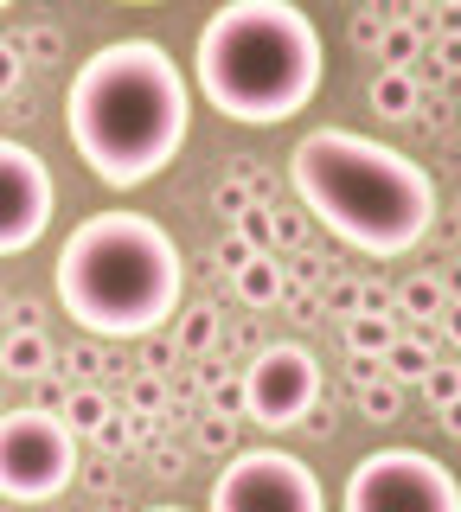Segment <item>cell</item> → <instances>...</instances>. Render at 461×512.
Returning a JSON list of instances; mask_svg holds the SVG:
<instances>
[{
	"mask_svg": "<svg viewBox=\"0 0 461 512\" xmlns=\"http://www.w3.org/2000/svg\"><path fill=\"white\" fill-rule=\"evenodd\" d=\"M378 52H385V71H410V58L423 52V32L410 20H385V32H378Z\"/></svg>",
	"mask_w": 461,
	"mask_h": 512,
	"instance_id": "15",
	"label": "cell"
},
{
	"mask_svg": "<svg viewBox=\"0 0 461 512\" xmlns=\"http://www.w3.org/2000/svg\"><path fill=\"white\" fill-rule=\"evenodd\" d=\"M321 404V365H314L308 346L282 340V346H263L244 372V410L257 416L263 429H289L301 423V410Z\"/></svg>",
	"mask_w": 461,
	"mask_h": 512,
	"instance_id": "8",
	"label": "cell"
},
{
	"mask_svg": "<svg viewBox=\"0 0 461 512\" xmlns=\"http://www.w3.org/2000/svg\"><path fill=\"white\" fill-rule=\"evenodd\" d=\"M218 205H225V212L237 218V212L250 205V180H225V186H218Z\"/></svg>",
	"mask_w": 461,
	"mask_h": 512,
	"instance_id": "30",
	"label": "cell"
},
{
	"mask_svg": "<svg viewBox=\"0 0 461 512\" xmlns=\"http://www.w3.org/2000/svg\"><path fill=\"white\" fill-rule=\"evenodd\" d=\"M397 308L417 314V320H436L442 308H449V295H442V282H436V276H410L404 288H397Z\"/></svg>",
	"mask_w": 461,
	"mask_h": 512,
	"instance_id": "17",
	"label": "cell"
},
{
	"mask_svg": "<svg viewBox=\"0 0 461 512\" xmlns=\"http://www.w3.org/2000/svg\"><path fill=\"white\" fill-rule=\"evenodd\" d=\"M77 480H84L90 493H109L116 487V461H103V455H90V461H77Z\"/></svg>",
	"mask_w": 461,
	"mask_h": 512,
	"instance_id": "24",
	"label": "cell"
},
{
	"mask_svg": "<svg viewBox=\"0 0 461 512\" xmlns=\"http://www.w3.org/2000/svg\"><path fill=\"white\" fill-rule=\"evenodd\" d=\"M429 58H436V71L449 77V71H461V39H442V45H429Z\"/></svg>",
	"mask_w": 461,
	"mask_h": 512,
	"instance_id": "33",
	"label": "cell"
},
{
	"mask_svg": "<svg viewBox=\"0 0 461 512\" xmlns=\"http://www.w3.org/2000/svg\"><path fill=\"white\" fill-rule=\"evenodd\" d=\"M77 480V436L52 410H7L0 416V493L20 506H45Z\"/></svg>",
	"mask_w": 461,
	"mask_h": 512,
	"instance_id": "6",
	"label": "cell"
},
{
	"mask_svg": "<svg viewBox=\"0 0 461 512\" xmlns=\"http://www.w3.org/2000/svg\"><path fill=\"white\" fill-rule=\"evenodd\" d=\"M65 397H71V391H65V384H52L45 372L33 378V410H52V416H58V410H65Z\"/></svg>",
	"mask_w": 461,
	"mask_h": 512,
	"instance_id": "28",
	"label": "cell"
},
{
	"mask_svg": "<svg viewBox=\"0 0 461 512\" xmlns=\"http://www.w3.org/2000/svg\"><path fill=\"white\" fill-rule=\"evenodd\" d=\"M327 301H333V314H340V320H353L359 314V282H333Z\"/></svg>",
	"mask_w": 461,
	"mask_h": 512,
	"instance_id": "29",
	"label": "cell"
},
{
	"mask_svg": "<svg viewBox=\"0 0 461 512\" xmlns=\"http://www.w3.org/2000/svg\"><path fill=\"white\" fill-rule=\"evenodd\" d=\"M289 186L333 244L359 256H410L436 224V180L423 160L359 135V128H314L289 154Z\"/></svg>",
	"mask_w": 461,
	"mask_h": 512,
	"instance_id": "2",
	"label": "cell"
},
{
	"mask_svg": "<svg viewBox=\"0 0 461 512\" xmlns=\"http://www.w3.org/2000/svg\"><path fill=\"white\" fill-rule=\"evenodd\" d=\"M20 45H13V39H0V96H13V90H20Z\"/></svg>",
	"mask_w": 461,
	"mask_h": 512,
	"instance_id": "26",
	"label": "cell"
},
{
	"mask_svg": "<svg viewBox=\"0 0 461 512\" xmlns=\"http://www.w3.org/2000/svg\"><path fill=\"white\" fill-rule=\"evenodd\" d=\"M52 288L84 333L97 340H148L180 314L186 295V263L180 244L161 218L109 205L71 224V237L58 244Z\"/></svg>",
	"mask_w": 461,
	"mask_h": 512,
	"instance_id": "3",
	"label": "cell"
},
{
	"mask_svg": "<svg viewBox=\"0 0 461 512\" xmlns=\"http://www.w3.org/2000/svg\"><path fill=\"white\" fill-rule=\"evenodd\" d=\"M365 96H372V109L385 122H410V116H417V103H423V90H417V77H410V71H378Z\"/></svg>",
	"mask_w": 461,
	"mask_h": 512,
	"instance_id": "10",
	"label": "cell"
},
{
	"mask_svg": "<svg viewBox=\"0 0 461 512\" xmlns=\"http://www.w3.org/2000/svg\"><path fill=\"white\" fill-rule=\"evenodd\" d=\"M193 77L218 116L244 128H276L314 103L327 77V52L295 0H225L199 26Z\"/></svg>",
	"mask_w": 461,
	"mask_h": 512,
	"instance_id": "4",
	"label": "cell"
},
{
	"mask_svg": "<svg viewBox=\"0 0 461 512\" xmlns=\"http://www.w3.org/2000/svg\"><path fill=\"white\" fill-rule=\"evenodd\" d=\"M397 404H404V397H397V384H391V378H372V384H359V410L372 416V423H391V416H397Z\"/></svg>",
	"mask_w": 461,
	"mask_h": 512,
	"instance_id": "20",
	"label": "cell"
},
{
	"mask_svg": "<svg viewBox=\"0 0 461 512\" xmlns=\"http://www.w3.org/2000/svg\"><path fill=\"white\" fill-rule=\"evenodd\" d=\"M436 7H461V0H436Z\"/></svg>",
	"mask_w": 461,
	"mask_h": 512,
	"instance_id": "42",
	"label": "cell"
},
{
	"mask_svg": "<svg viewBox=\"0 0 461 512\" xmlns=\"http://www.w3.org/2000/svg\"><path fill=\"white\" fill-rule=\"evenodd\" d=\"M429 365H436V352H429V340H417V333H397L385 346V378L391 384H417Z\"/></svg>",
	"mask_w": 461,
	"mask_h": 512,
	"instance_id": "13",
	"label": "cell"
},
{
	"mask_svg": "<svg viewBox=\"0 0 461 512\" xmlns=\"http://www.w3.org/2000/svg\"><path fill=\"white\" fill-rule=\"evenodd\" d=\"M212 410L218 416H237V410H244V384H218V391H212Z\"/></svg>",
	"mask_w": 461,
	"mask_h": 512,
	"instance_id": "32",
	"label": "cell"
},
{
	"mask_svg": "<svg viewBox=\"0 0 461 512\" xmlns=\"http://www.w3.org/2000/svg\"><path fill=\"white\" fill-rule=\"evenodd\" d=\"M199 442L205 448H212V455H231V442H237V416H205V423H199Z\"/></svg>",
	"mask_w": 461,
	"mask_h": 512,
	"instance_id": "23",
	"label": "cell"
},
{
	"mask_svg": "<svg viewBox=\"0 0 461 512\" xmlns=\"http://www.w3.org/2000/svg\"><path fill=\"white\" fill-rule=\"evenodd\" d=\"M340 512H461V480L423 448H372L346 474Z\"/></svg>",
	"mask_w": 461,
	"mask_h": 512,
	"instance_id": "5",
	"label": "cell"
},
{
	"mask_svg": "<svg viewBox=\"0 0 461 512\" xmlns=\"http://www.w3.org/2000/svg\"><path fill=\"white\" fill-rule=\"evenodd\" d=\"M97 442H103V448H122V442H129V416L109 410V416H103V429H97Z\"/></svg>",
	"mask_w": 461,
	"mask_h": 512,
	"instance_id": "31",
	"label": "cell"
},
{
	"mask_svg": "<svg viewBox=\"0 0 461 512\" xmlns=\"http://www.w3.org/2000/svg\"><path fill=\"white\" fill-rule=\"evenodd\" d=\"M7 7H13V0H0V13H7Z\"/></svg>",
	"mask_w": 461,
	"mask_h": 512,
	"instance_id": "43",
	"label": "cell"
},
{
	"mask_svg": "<svg viewBox=\"0 0 461 512\" xmlns=\"http://www.w3.org/2000/svg\"><path fill=\"white\" fill-rule=\"evenodd\" d=\"M436 416H442V429H449V436H461V397H449Z\"/></svg>",
	"mask_w": 461,
	"mask_h": 512,
	"instance_id": "38",
	"label": "cell"
},
{
	"mask_svg": "<svg viewBox=\"0 0 461 512\" xmlns=\"http://www.w3.org/2000/svg\"><path fill=\"white\" fill-rule=\"evenodd\" d=\"M378 32H385V20H378V13H359V20H353V39L372 45V52H378Z\"/></svg>",
	"mask_w": 461,
	"mask_h": 512,
	"instance_id": "34",
	"label": "cell"
},
{
	"mask_svg": "<svg viewBox=\"0 0 461 512\" xmlns=\"http://www.w3.org/2000/svg\"><path fill=\"white\" fill-rule=\"evenodd\" d=\"M423 384V397H429V404H449V397H461V365H449V359H436V365H429V372L417 378Z\"/></svg>",
	"mask_w": 461,
	"mask_h": 512,
	"instance_id": "21",
	"label": "cell"
},
{
	"mask_svg": "<svg viewBox=\"0 0 461 512\" xmlns=\"http://www.w3.org/2000/svg\"><path fill=\"white\" fill-rule=\"evenodd\" d=\"M237 237L263 256L269 244H276V212H269V205H244V212H237Z\"/></svg>",
	"mask_w": 461,
	"mask_h": 512,
	"instance_id": "18",
	"label": "cell"
},
{
	"mask_svg": "<svg viewBox=\"0 0 461 512\" xmlns=\"http://www.w3.org/2000/svg\"><path fill=\"white\" fill-rule=\"evenodd\" d=\"M436 320H442V333H449V340L461 346V301H449V308H442Z\"/></svg>",
	"mask_w": 461,
	"mask_h": 512,
	"instance_id": "37",
	"label": "cell"
},
{
	"mask_svg": "<svg viewBox=\"0 0 461 512\" xmlns=\"http://www.w3.org/2000/svg\"><path fill=\"white\" fill-rule=\"evenodd\" d=\"M301 423H308L314 436H333V416H327V410H301Z\"/></svg>",
	"mask_w": 461,
	"mask_h": 512,
	"instance_id": "39",
	"label": "cell"
},
{
	"mask_svg": "<svg viewBox=\"0 0 461 512\" xmlns=\"http://www.w3.org/2000/svg\"><path fill=\"white\" fill-rule=\"evenodd\" d=\"M161 397H167V391H161V378H154V372H141V378L129 384V404H135V410H161Z\"/></svg>",
	"mask_w": 461,
	"mask_h": 512,
	"instance_id": "27",
	"label": "cell"
},
{
	"mask_svg": "<svg viewBox=\"0 0 461 512\" xmlns=\"http://www.w3.org/2000/svg\"><path fill=\"white\" fill-rule=\"evenodd\" d=\"M52 224V167L26 141L0 135V256L33 250Z\"/></svg>",
	"mask_w": 461,
	"mask_h": 512,
	"instance_id": "9",
	"label": "cell"
},
{
	"mask_svg": "<svg viewBox=\"0 0 461 512\" xmlns=\"http://www.w3.org/2000/svg\"><path fill=\"white\" fill-rule=\"evenodd\" d=\"M148 512H186V506H148Z\"/></svg>",
	"mask_w": 461,
	"mask_h": 512,
	"instance_id": "41",
	"label": "cell"
},
{
	"mask_svg": "<svg viewBox=\"0 0 461 512\" xmlns=\"http://www.w3.org/2000/svg\"><path fill=\"white\" fill-rule=\"evenodd\" d=\"M65 135L103 186H148L193 135V84L161 39H109L65 90Z\"/></svg>",
	"mask_w": 461,
	"mask_h": 512,
	"instance_id": "1",
	"label": "cell"
},
{
	"mask_svg": "<svg viewBox=\"0 0 461 512\" xmlns=\"http://www.w3.org/2000/svg\"><path fill=\"white\" fill-rule=\"evenodd\" d=\"M391 308H397V295L385 282H359V314H385L391 320Z\"/></svg>",
	"mask_w": 461,
	"mask_h": 512,
	"instance_id": "25",
	"label": "cell"
},
{
	"mask_svg": "<svg viewBox=\"0 0 461 512\" xmlns=\"http://www.w3.org/2000/svg\"><path fill=\"white\" fill-rule=\"evenodd\" d=\"M378 365H385V359H372V352H353V378H359V384H372Z\"/></svg>",
	"mask_w": 461,
	"mask_h": 512,
	"instance_id": "36",
	"label": "cell"
},
{
	"mask_svg": "<svg viewBox=\"0 0 461 512\" xmlns=\"http://www.w3.org/2000/svg\"><path fill=\"white\" fill-rule=\"evenodd\" d=\"M205 512H327V487L289 448H237L218 468Z\"/></svg>",
	"mask_w": 461,
	"mask_h": 512,
	"instance_id": "7",
	"label": "cell"
},
{
	"mask_svg": "<svg viewBox=\"0 0 461 512\" xmlns=\"http://www.w3.org/2000/svg\"><path fill=\"white\" fill-rule=\"evenodd\" d=\"M109 7H161V0H109Z\"/></svg>",
	"mask_w": 461,
	"mask_h": 512,
	"instance_id": "40",
	"label": "cell"
},
{
	"mask_svg": "<svg viewBox=\"0 0 461 512\" xmlns=\"http://www.w3.org/2000/svg\"><path fill=\"white\" fill-rule=\"evenodd\" d=\"M13 45H20V58H33V64H58V52H65L58 26H33L26 39H13Z\"/></svg>",
	"mask_w": 461,
	"mask_h": 512,
	"instance_id": "22",
	"label": "cell"
},
{
	"mask_svg": "<svg viewBox=\"0 0 461 512\" xmlns=\"http://www.w3.org/2000/svg\"><path fill=\"white\" fill-rule=\"evenodd\" d=\"M218 256H225V269H244V263H250V256H257V250H250V244H244V237H231V244H225V250H218Z\"/></svg>",
	"mask_w": 461,
	"mask_h": 512,
	"instance_id": "35",
	"label": "cell"
},
{
	"mask_svg": "<svg viewBox=\"0 0 461 512\" xmlns=\"http://www.w3.org/2000/svg\"><path fill=\"white\" fill-rule=\"evenodd\" d=\"M109 410H116V404H109L97 384H71V397H65V410H58V416H65V429H71V436H97Z\"/></svg>",
	"mask_w": 461,
	"mask_h": 512,
	"instance_id": "14",
	"label": "cell"
},
{
	"mask_svg": "<svg viewBox=\"0 0 461 512\" xmlns=\"http://www.w3.org/2000/svg\"><path fill=\"white\" fill-rule=\"evenodd\" d=\"M391 340H397V327H391L385 314H353V320H346V346H353V352H372V359H385Z\"/></svg>",
	"mask_w": 461,
	"mask_h": 512,
	"instance_id": "16",
	"label": "cell"
},
{
	"mask_svg": "<svg viewBox=\"0 0 461 512\" xmlns=\"http://www.w3.org/2000/svg\"><path fill=\"white\" fill-rule=\"evenodd\" d=\"M231 288L250 301V308H269V301L282 295V256L276 250H263V256H250L244 269H231Z\"/></svg>",
	"mask_w": 461,
	"mask_h": 512,
	"instance_id": "11",
	"label": "cell"
},
{
	"mask_svg": "<svg viewBox=\"0 0 461 512\" xmlns=\"http://www.w3.org/2000/svg\"><path fill=\"white\" fill-rule=\"evenodd\" d=\"M0 365H7L13 378H39L45 365H52V340H45L39 327H13L7 346H0Z\"/></svg>",
	"mask_w": 461,
	"mask_h": 512,
	"instance_id": "12",
	"label": "cell"
},
{
	"mask_svg": "<svg viewBox=\"0 0 461 512\" xmlns=\"http://www.w3.org/2000/svg\"><path fill=\"white\" fill-rule=\"evenodd\" d=\"M218 340V314L212 308H180V352H205Z\"/></svg>",
	"mask_w": 461,
	"mask_h": 512,
	"instance_id": "19",
	"label": "cell"
}]
</instances>
